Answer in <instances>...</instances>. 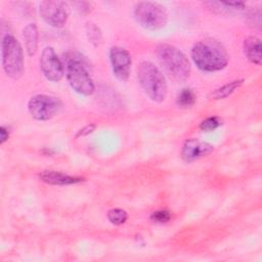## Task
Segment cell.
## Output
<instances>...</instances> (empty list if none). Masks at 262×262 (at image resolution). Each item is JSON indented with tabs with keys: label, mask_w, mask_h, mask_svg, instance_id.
<instances>
[{
	"label": "cell",
	"mask_w": 262,
	"mask_h": 262,
	"mask_svg": "<svg viewBox=\"0 0 262 262\" xmlns=\"http://www.w3.org/2000/svg\"><path fill=\"white\" fill-rule=\"evenodd\" d=\"M193 63L203 72L214 73L226 68L229 55L221 43L213 39L196 42L190 51Z\"/></svg>",
	"instance_id": "6da1fadb"
},
{
	"label": "cell",
	"mask_w": 262,
	"mask_h": 262,
	"mask_svg": "<svg viewBox=\"0 0 262 262\" xmlns=\"http://www.w3.org/2000/svg\"><path fill=\"white\" fill-rule=\"evenodd\" d=\"M137 79L145 95L155 102H162L168 93V84L162 71L151 61L143 60L137 68Z\"/></svg>",
	"instance_id": "7a4b0ae2"
},
{
	"label": "cell",
	"mask_w": 262,
	"mask_h": 262,
	"mask_svg": "<svg viewBox=\"0 0 262 262\" xmlns=\"http://www.w3.org/2000/svg\"><path fill=\"white\" fill-rule=\"evenodd\" d=\"M159 62L165 72L175 81H185L191 71L187 56L176 46L171 44H160L156 47Z\"/></svg>",
	"instance_id": "3957f363"
},
{
	"label": "cell",
	"mask_w": 262,
	"mask_h": 262,
	"mask_svg": "<svg viewBox=\"0 0 262 262\" xmlns=\"http://www.w3.org/2000/svg\"><path fill=\"white\" fill-rule=\"evenodd\" d=\"M1 60L5 74L11 79H19L24 73V51L18 40L5 34L1 41Z\"/></svg>",
	"instance_id": "277c9868"
},
{
	"label": "cell",
	"mask_w": 262,
	"mask_h": 262,
	"mask_svg": "<svg viewBox=\"0 0 262 262\" xmlns=\"http://www.w3.org/2000/svg\"><path fill=\"white\" fill-rule=\"evenodd\" d=\"M133 16L138 25L150 31L163 29L168 21L165 6L155 1L137 2L133 9Z\"/></svg>",
	"instance_id": "5b68a950"
},
{
	"label": "cell",
	"mask_w": 262,
	"mask_h": 262,
	"mask_svg": "<svg viewBox=\"0 0 262 262\" xmlns=\"http://www.w3.org/2000/svg\"><path fill=\"white\" fill-rule=\"evenodd\" d=\"M66 76L70 86L77 93L84 96H90L94 93L95 85L86 67L80 58H68L66 66Z\"/></svg>",
	"instance_id": "8992f818"
},
{
	"label": "cell",
	"mask_w": 262,
	"mask_h": 262,
	"mask_svg": "<svg viewBox=\"0 0 262 262\" xmlns=\"http://www.w3.org/2000/svg\"><path fill=\"white\" fill-rule=\"evenodd\" d=\"M62 102L58 97L48 94H36L28 101V111L37 121L52 119L61 108Z\"/></svg>",
	"instance_id": "52a82bcc"
},
{
	"label": "cell",
	"mask_w": 262,
	"mask_h": 262,
	"mask_svg": "<svg viewBox=\"0 0 262 262\" xmlns=\"http://www.w3.org/2000/svg\"><path fill=\"white\" fill-rule=\"evenodd\" d=\"M39 13L41 18L49 26L62 28L69 17V6L63 1L46 0L39 3Z\"/></svg>",
	"instance_id": "ba28073f"
},
{
	"label": "cell",
	"mask_w": 262,
	"mask_h": 262,
	"mask_svg": "<svg viewBox=\"0 0 262 262\" xmlns=\"http://www.w3.org/2000/svg\"><path fill=\"white\" fill-rule=\"evenodd\" d=\"M40 70L43 76L50 82H59L64 75V67L54 49L47 46L40 57Z\"/></svg>",
	"instance_id": "9c48e42d"
},
{
	"label": "cell",
	"mask_w": 262,
	"mask_h": 262,
	"mask_svg": "<svg viewBox=\"0 0 262 262\" xmlns=\"http://www.w3.org/2000/svg\"><path fill=\"white\" fill-rule=\"evenodd\" d=\"M114 76L120 81H127L131 71V54L121 46H113L108 52Z\"/></svg>",
	"instance_id": "30bf717a"
},
{
	"label": "cell",
	"mask_w": 262,
	"mask_h": 262,
	"mask_svg": "<svg viewBox=\"0 0 262 262\" xmlns=\"http://www.w3.org/2000/svg\"><path fill=\"white\" fill-rule=\"evenodd\" d=\"M213 149L214 146L209 142L201 141L195 138H189L183 142L180 156L184 162L191 163L208 156L213 151Z\"/></svg>",
	"instance_id": "8fae6325"
},
{
	"label": "cell",
	"mask_w": 262,
	"mask_h": 262,
	"mask_svg": "<svg viewBox=\"0 0 262 262\" xmlns=\"http://www.w3.org/2000/svg\"><path fill=\"white\" fill-rule=\"evenodd\" d=\"M40 180L50 185H71L83 181L82 177L69 175L67 173L54 170H44L39 174Z\"/></svg>",
	"instance_id": "7c38bea8"
},
{
	"label": "cell",
	"mask_w": 262,
	"mask_h": 262,
	"mask_svg": "<svg viewBox=\"0 0 262 262\" xmlns=\"http://www.w3.org/2000/svg\"><path fill=\"white\" fill-rule=\"evenodd\" d=\"M244 53L246 57L257 66L262 62V44L261 40L256 36H249L244 40L243 43Z\"/></svg>",
	"instance_id": "4fadbf2b"
},
{
	"label": "cell",
	"mask_w": 262,
	"mask_h": 262,
	"mask_svg": "<svg viewBox=\"0 0 262 262\" xmlns=\"http://www.w3.org/2000/svg\"><path fill=\"white\" fill-rule=\"evenodd\" d=\"M23 38L25 41L26 51L29 56L35 55L38 49V39H39V31L36 24L31 23L28 24L23 30Z\"/></svg>",
	"instance_id": "5bb4252c"
},
{
	"label": "cell",
	"mask_w": 262,
	"mask_h": 262,
	"mask_svg": "<svg viewBox=\"0 0 262 262\" xmlns=\"http://www.w3.org/2000/svg\"><path fill=\"white\" fill-rule=\"evenodd\" d=\"M205 4L219 14H232L244 10L246 7V4L242 1H207Z\"/></svg>",
	"instance_id": "9a60e30c"
},
{
	"label": "cell",
	"mask_w": 262,
	"mask_h": 262,
	"mask_svg": "<svg viewBox=\"0 0 262 262\" xmlns=\"http://www.w3.org/2000/svg\"><path fill=\"white\" fill-rule=\"evenodd\" d=\"M244 84V79L233 80L219 88H217L214 92H212L211 97L213 99H224L230 96L235 90H237Z\"/></svg>",
	"instance_id": "2e32d148"
},
{
	"label": "cell",
	"mask_w": 262,
	"mask_h": 262,
	"mask_svg": "<svg viewBox=\"0 0 262 262\" xmlns=\"http://www.w3.org/2000/svg\"><path fill=\"white\" fill-rule=\"evenodd\" d=\"M195 101L196 96L190 88H182L176 96V103L181 108L191 107Z\"/></svg>",
	"instance_id": "e0dca14e"
},
{
	"label": "cell",
	"mask_w": 262,
	"mask_h": 262,
	"mask_svg": "<svg viewBox=\"0 0 262 262\" xmlns=\"http://www.w3.org/2000/svg\"><path fill=\"white\" fill-rule=\"evenodd\" d=\"M85 29L89 42L92 43L94 46H98L102 40V34L100 29L93 23H87Z\"/></svg>",
	"instance_id": "ac0fdd59"
},
{
	"label": "cell",
	"mask_w": 262,
	"mask_h": 262,
	"mask_svg": "<svg viewBox=\"0 0 262 262\" xmlns=\"http://www.w3.org/2000/svg\"><path fill=\"white\" fill-rule=\"evenodd\" d=\"M107 219L108 221L114 224V225H122L124 224L127 219H128V213L123 210V209H120V208H114V209H111L107 214Z\"/></svg>",
	"instance_id": "d6986e66"
},
{
	"label": "cell",
	"mask_w": 262,
	"mask_h": 262,
	"mask_svg": "<svg viewBox=\"0 0 262 262\" xmlns=\"http://www.w3.org/2000/svg\"><path fill=\"white\" fill-rule=\"evenodd\" d=\"M261 17H262L261 9L258 8V7L251 8L246 13V21L249 24V26H251L253 28L260 29V27H261Z\"/></svg>",
	"instance_id": "ffe728a7"
},
{
	"label": "cell",
	"mask_w": 262,
	"mask_h": 262,
	"mask_svg": "<svg viewBox=\"0 0 262 262\" xmlns=\"http://www.w3.org/2000/svg\"><path fill=\"white\" fill-rule=\"evenodd\" d=\"M221 124H222V121L219 117H216V116L208 117L207 119L202 121V123L200 124V129L204 132H211L216 130L218 127H220Z\"/></svg>",
	"instance_id": "44dd1931"
},
{
	"label": "cell",
	"mask_w": 262,
	"mask_h": 262,
	"mask_svg": "<svg viewBox=\"0 0 262 262\" xmlns=\"http://www.w3.org/2000/svg\"><path fill=\"white\" fill-rule=\"evenodd\" d=\"M149 218L151 221L156 223L163 224L171 219V212L168 210H157L150 214Z\"/></svg>",
	"instance_id": "7402d4cb"
},
{
	"label": "cell",
	"mask_w": 262,
	"mask_h": 262,
	"mask_svg": "<svg viewBox=\"0 0 262 262\" xmlns=\"http://www.w3.org/2000/svg\"><path fill=\"white\" fill-rule=\"evenodd\" d=\"M95 124H88L86 126H84L83 128H81L77 134H76V138H79V137H83V136H87L89 135L90 133H92L94 130H95Z\"/></svg>",
	"instance_id": "603a6c76"
},
{
	"label": "cell",
	"mask_w": 262,
	"mask_h": 262,
	"mask_svg": "<svg viewBox=\"0 0 262 262\" xmlns=\"http://www.w3.org/2000/svg\"><path fill=\"white\" fill-rule=\"evenodd\" d=\"M9 134H10L9 129L6 126L2 125L0 127V144H3V143H5L8 140Z\"/></svg>",
	"instance_id": "cb8c5ba5"
}]
</instances>
